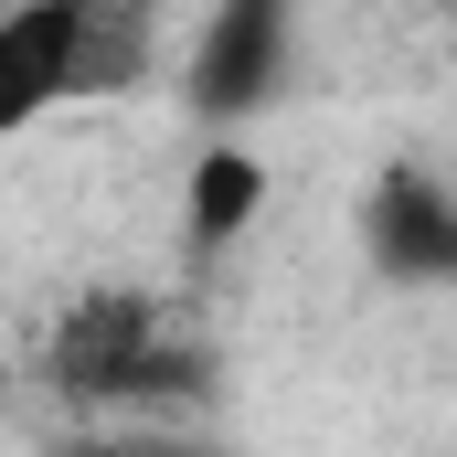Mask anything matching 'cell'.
Returning a JSON list of instances; mask_svg holds the SVG:
<instances>
[{
  "label": "cell",
  "mask_w": 457,
  "mask_h": 457,
  "mask_svg": "<svg viewBox=\"0 0 457 457\" xmlns=\"http://www.w3.org/2000/svg\"><path fill=\"white\" fill-rule=\"evenodd\" d=\"M54 383H64L75 404L138 415V404H160L170 383H192V361L170 351V330H160L149 298H86V309L54 330Z\"/></svg>",
  "instance_id": "cell-1"
},
{
  "label": "cell",
  "mask_w": 457,
  "mask_h": 457,
  "mask_svg": "<svg viewBox=\"0 0 457 457\" xmlns=\"http://www.w3.org/2000/svg\"><path fill=\"white\" fill-rule=\"evenodd\" d=\"M96 96V0H11L0 11V149Z\"/></svg>",
  "instance_id": "cell-2"
},
{
  "label": "cell",
  "mask_w": 457,
  "mask_h": 457,
  "mask_svg": "<svg viewBox=\"0 0 457 457\" xmlns=\"http://www.w3.org/2000/svg\"><path fill=\"white\" fill-rule=\"evenodd\" d=\"M287 21H298V0H213L203 43H192V107L203 117L266 107L287 75Z\"/></svg>",
  "instance_id": "cell-3"
},
{
  "label": "cell",
  "mask_w": 457,
  "mask_h": 457,
  "mask_svg": "<svg viewBox=\"0 0 457 457\" xmlns=\"http://www.w3.org/2000/svg\"><path fill=\"white\" fill-rule=\"evenodd\" d=\"M361 234H372L383 277H404V287H436L457 266V203L436 170H383L372 203H361Z\"/></svg>",
  "instance_id": "cell-4"
},
{
  "label": "cell",
  "mask_w": 457,
  "mask_h": 457,
  "mask_svg": "<svg viewBox=\"0 0 457 457\" xmlns=\"http://www.w3.org/2000/svg\"><path fill=\"white\" fill-rule=\"evenodd\" d=\"M255 213H266V160L245 138H203L192 170H181V245L192 255H224V245L255 234Z\"/></svg>",
  "instance_id": "cell-5"
},
{
  "label": "cell",
  "mask_w": 457,
  "mask_h": 457,
  "mask_svg": "<svg viewBox=\"0 0 457 457\" xmlns=\"http://www.w3.org/2000/svg\"><path fill=\"white\" fill-rule=\"evenodd\" d=\"M75 457H224V447H203V436H96Z\"/></svg>",
  "instance_id": "cell-6"
},
{
  "label": "cell",
  "mask_w": 457,
  "mask_h": 457,
  "mask_svg": "<svg viewBox=\"0 0 457 457\" xmlns=\"http://www.w3.org/2000/svg\"><path fill=\"white\" fill-rule=\"evenodd\" d=\"M0 11H11V0H0Z\"/></svg>",
  "instance_id": "cell-7"
}]
</instances>
